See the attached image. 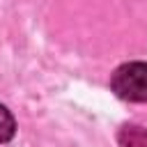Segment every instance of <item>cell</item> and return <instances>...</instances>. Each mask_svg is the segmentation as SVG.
Instances as JSON below:
<instances>
[{
  "mask_svg": "<svg viewBox=\"0 0 147 147\" xmlns=\"http://www.w3.org/2000/svg\"><path fill=\"white\" fill-rule=\"evenodd\" d=\"M117 140H119V147H147V129L126 124L122 126Z\"/></svg>",
  "mask_w": 147,
  "mask_h": 147,
  "instance_id": "7a4b0ae2",
  "label": "cell"
},
{
  "mask_svg": "<svg viewBox=\"0 0 147 147\" xmlns=\"http://www.w3.org/2000/svg\"><path fill=\"white\" fill-rule=\"evenodd\" d=\"M14 131H16V124H14V117H11V113H9L5 106H0V142H7V140H11Z\"/></svg>",
  "mask_w": 147,
  "mask_h": 147,
  "instance_id": "3957f363",
  "label": "cell"
},
{
  "mask_svg": "<svg viewBox=\"0 0 147 147\" xmlns=\"http://www.w3.org/2000/svg\"><path fill=\"white\" fill-rule=\"evenodd\" d=\"M113 92L124 101H147V64L129 62L113 74Z\"/></svg>",
  "mask_w": 147,
  "mask_h": 147,
  "instance_id": "6da1fadb",
  "label": "cell"
}]
</instances>
